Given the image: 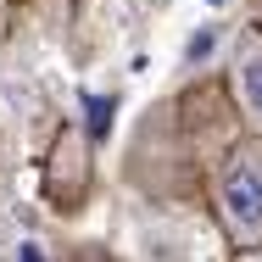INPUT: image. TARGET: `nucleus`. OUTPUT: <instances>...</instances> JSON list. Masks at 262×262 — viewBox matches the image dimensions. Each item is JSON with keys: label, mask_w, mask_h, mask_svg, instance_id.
<instances>
[{"label": "nucleus", "mask_w": 262, "mask_h": 262, "mask_svg": "<svg viewBox=\"0 0 262 262\" xmlns=\"http://www.w3.org/2000/svg\"><path fill=\"white\" fill-rule=\"evenodd\" d=\"M217 217L234 246H262V140L229 157L217 179Z\"/></svg>", "instance_id": "1"}, {"label": "nucleus", "mask_w": 262, "mask_h": 262, "mask_svg": "<svg viewBox=\"0 0 262 262\" xmlns=\"http://www.w3.org/2000/svg\"><path fill=\"white\" fill-rule=\"evenodd\" d=\"M234 101L251 117V128L262 134V34L240 39V56H234Z\"/></svg>", "instance_id": "2"}, {"label": "nucleus", "mask_w": 262, "mask_h": 262, "mask_svg": "<svg viewBox=\"0 0 262 262\" xmlns=\"http://www.w3.org/2000/svg\"><path fill=\"white\" fill-rule=\"evenodd\" d=\"M17 251H23V257H17V262H51V257H45V246H34V240H23Z\"/></svg>", "instance_id": "3"}, {"label": "nucleus", "mask_w": 262, "mask_h": 262, "mask_svg": "<svg viewBox=\"0 0 262 262\" xmlns=\"http://www.w3.org/2000/svg\"><path fill=\"white\" fill-rule=\"evenodd\" d=\"M212 6H223V0H212Z\"/></svg>", "instance_id": "4"}, {"label": "nucleus", "mask_w": 262, "mask_h": 262, "mask_svg": "<svg viewBox=\"0 0 262 262\" xmlns=\"http://www.w3.org/2000/svg\"><path fill=\"white\" fill-rule=\"evenodd\" d=\"M0 6H6V0H0Z\"/></svg>", "instance_id": "5"}]
</instances>
